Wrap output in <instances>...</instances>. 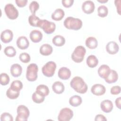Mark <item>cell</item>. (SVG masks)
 I'll use <instances>...</instances> for the list:
<instances>
[{
    "instance_id": "obj_1",
    "label": "cell",
    "mask_w": 121,
    "mask_h": 121,
    "mask_svg": "<svg viewBox=\"0 0 121 121\" xmlns=\"http://www.w3.org/2000/svg\"><path fill=\"white\" fill-rule=\"evenodd\" d=\"M71 87L78 93L84 94L88 89V86L83 78L80 77H74L70 82Z\"/></svg>"
},
{
    "instance_id": "obj_2",
    "label": "cell",
    "mask_w": 121,
    "mask_h": 121,
    "mask_svg": "<svg viewBox=\"0 0 121 121\" xmlns=\"http://www.w3.org/2000/svg\"><path fill=\"white\" fill-rule=\"evenodd\" d=\"M63 25L66 28L69 29L78 30L82 27V21L78 18L69 17L64 21Z\"/></svg>"
},
{
    "instance_id": "obj_3",
    "label": "cell",
    "mask_w": 121,
    "mask_h": 121,
    "mask_svg": "<svg viewBox=\"0 0 121 121\" xmlns=\"http://www.w3.org/2000/svg\"><path fill=\"white\" fill-rule=\"evenodd\" d=\"M86 50L83 46H78L74 50L71 54L72 60L76 63H80L82 62L86 54Z\"/></svg>"
},
{
    "instance_id": "obj_4",
    "label": "cell",
    "mask_w": 121,
    "mask_h": 121,
    "mask_svg": "<svg viewBox=\"0 0 121 121\" xmlns=\"http://www.w3.org/2000/svg\"><path fill=\"white\" fill-rule=\"evenodd\" d=\"M17 115L16 118V121H26L30 114L28 108L24 105H19L17 109Z\"/></svg>"
},
{
    "instance_id": "obj_5",
    "label": "cell",
    "mask_w": 121,
    "mask_h": 121,
    "mask_svg": "<svg viewBox=\"0 0 121 121\" xmlns=\"http://www.w3.org/2000/svg\"><path fill=\"white\" fill-rule=\"evenodd\" d=\"M38 68L35 63H31L27 67L26 72V78L29 81H35L37 78Z\"/></svg>"
},
{
    "instance_id": "obj_6",
    "label": "cell",
    "mask_w": 121,
    "mask_h": 121,
    "mask_svg": "<svg viewBox=\"0 0 121 121\" xmlns=\"http://www.w3.org/2000/svg\"><path fill=\"white\" fill-rule=\"evenodd\" d=\"M38 27L42 28L45 33L51 34L54 32L56 28V25L53 22L46 19H43L41 20Z\"/></svg>"
},
{
    "instance_id": "obj_7",
    "label": "cell",
    "mask_w": 121,
    "mask_h": 121,
    "mask_svg": "<svg viewBox=\"0 0 121 121\" xmlns=\"http://www.w3.org/2000/svg\"><path fill=\"white\" fill-rule=\"evenodd\" d=\"M56 68V64L55 62L52 61H49L43 66L42 71L45 76L52 77L54 74Z\"/></svg>"
},
{
    "instance_id": "obj_8",
    "label": "cell",
    "mask_w": 121,
    "mask_h": 121,
    "mask_svg": "<svg viewBox=\"0 0 121 121\" xmlns=\"http://www.w3.org/2000/svg\"><path fill=\"white\" fill-rule=\"evenodd\" d=\"M73 116V112L69 108L65 107L60 110L58 116L59 121H69Z\"/></svg>"
},
{
    "instance_id": "obj_9",
    "label": "cell",
    "mask_w": 121,
    "mask_h": 121,
    "mask_svg": "<svg viewBox=\"0 0 121 121\" xmlns=\"http://www.w3.org/2000/svg\"><path fill=\"white\" fill-rule=\"evenodd\" d=\"M5 12L9 18L12 20L16 19L18 16V11L15 6L10 3L6 4L4 8Z\"/></svg>"
},
{
    "instance_id": "obj_10",
    "label": "cell",
    "mask_w": 121,
    "mask_h": 121,
    "mask_svg": "<svg viewBox=\"0 0 121 121\" xmlns=\"http://www.w3.org/2000/svg\"><path fill=\"white\" fill-rule=\"evenodd\" d=\"M95 9V5L93 1L91 0H86L82 5L83 11L87 14L93 13Z\"/></svg>"
},
{
    "instance_id": "obj_11",
    "label": "cell",
    "mask_w": 121,
    "mask_h": 121,
    "mask_svg": "<svg viewBox=\"0 0 121 121\" xmlns=\"http://www.w3.org/2000/svg\"><path fill=\"white\" fill-rule=\"evenodd\" d=\"M91 91L94 95L100 96L103 95L105 93L106 88L102 84H96L92 86Z\"/></svg>"
},
{
    "instance_id": "obj_12",
    "label": "cell",
    "mask_w": 121,
    "mask_h": 121,
    "mask_svg": "<svg viewBox=\"0 0 121 121\" xmlns=\"http://www.w3.org/2000/svg\"><path fill=\"white\" fill-rule=\"evenodd\" d=\"M13 37V34L11 30L6 29L2 31L0 35V39L1 41L5 43L10 42Z\"/></svg>"
},
{
    "instance_id": "obj_13",
    "label": "cell",
    "mask_w": 121,
    "mask_h": 121,
    "mask_svg": "<svg viewBox=\"0 0 121 121\" xmlns=\"http://www.w3.org/2000/svg\"><path fill=\"white\" fill-rule=\"evenodd\" d=\"M106 50L107 52L111 54H115L117 53L119 50L118 44L114 41L108 42L106 45Z\"/></svg>"
},
{
    "instance_id": "obj_14",
    "label": "cell",
    "mask_w": 121,
    "mask_h": 121,
    "mask_svg": "<svg viewBox=\"0 0 121 121\" xmlns=\"http://www.w3.org/2000/svg\"><path fill=\"white\" fill-rule=\"evenodd\" d=\"M110 72L111 69L109 66L105 64L100 66L98 69V74L99 76L104 79L108 77Z\"/></svg>"
},
{
    "instance_id": "obj_15",
    "label": "cell",
    "mask_w": 121,
    "mask_h": 121,
    "mask_svg": "<svg viewBox=\"0 0 121 121\" xmlns=\"http://www.w3.org/2000/svg\"><path fill=\"white\" fill-rule=\"evenodd\" d=\"M17 45L20 49L25 50L28 47L29 42L26 36H21L17 40Z\"/></svg>"
},
{
    "instance_id": "obj_16",
    "label": "cell",
    "mask_w": 121,
    "mask_h": 121,
    "mask_svg": "<svg viewBox=\"0 0 121 121\" xmlns=\"http://www.w3.org/2000/svg\"><path fill=\"white\" fill-rule=\"evenodd\" d=\"M58 75L60 79L62 80H67L70 78L71 76V71L68 68L63 67L59 69Z\"/></svg>"
},
{
    "instance_id": "obj_17",
    "label": "cell",
    "mask_w": 121,
    "mask_h": 121,
    "mask_svg": "<svg viewBox=\"0 0 121 121\" xmlns=\"http://www.w3.org/2000/svg\"><path fill=\"white\" fill-rule=\"evenodd\" d=\"M113 104L110 100H104L100 104L101 110L104 112L109 113L111 112L113 109Z\"/></svg>"
},
{
    "instance_id": "obj_18",
    "label": "cell",
    "mask_w": 121,
    "mask_h": 121,
    "mask_svg": "<svg viewBox=\"0 0 121 121\" xmlns=\"http://www.w3.org/2000/svg\"><path fill=\"white\" fill-rule=\"evenodd\" d=\"M29 37L33 42L38 43L43 38V34L38 30H33L30 32Z\"/></svg>"
},
{
    "instance_id": "obj_19",
    "label": "cell",
    "mask_w": 121,
    "mask_h": 121,
    "mask_svg": "<svg viewBox=\"0 0 121 121\" xmlns=\"http://www.w3.org/2000/svg\"><path fill=\"white\" fill-rule=\"evenodd\" d=\"M22 72V67L17 63L13 64L10 67V73L14 77L20 76Z\"/></svg>"
},
{
    "instance_id": "obj_20",
    "label": "cell",
    "mask_w": 121,
    "mask_h": 121,
    "mask_svg": "<svg viewBox=\"0 0 121 121\" xmlns=\"http://www.w3.org/2000/svg\"><path fill=\"white\" fill-rule=\"evenodd\" d=\"M53 49L51 45L48 43L43 44L40 48V53L44 56H48L52 54Z\"/></svg>"
},
{
    "instance_id": "obj_21",
    "label": "cell",
    "mask_w": 121,
    "mask_h": 121,
    "mask_svg": "<svg viewBox=\"0 0 121 121\" xmlns=\"http://www.w3.org/2000/svg\"><path fill=\"white\" fill-rule=\"evenodd\" d=\"M52 89L54 93L57 94H60L64 92L65 87L62 82L55 81L52 85Z\"/></svg>"
},
{
    "instance_id": "obj_22",
    "label": "cell",
    "mask_w": 121,
    "mask_h": 121,
    "mask_svg": "<svg viewBox=\"0 0 121 121\" xmlns=\"http://www.w3.org/2000/svg\"><path fill=\"white\" fill-rule=\"evenodd\" d=\"M86 45L90 49H94L97 47L98 42L97 39L94 37H88L85 42Z\"/></svg>"
},
{
    "instance_id": "obj_23",
    "label": "cell",
    "mask_w": 121,
    "mask_h": 121,
    "mask_svg": "<svg viewBox=\"0 0 121 121\" xmlns=\"http://www.w3.org/2000/svg\"><path fill=\"white\" fill-rule=\"evenodd\" d=\"M65 15L63 10L61 9H56L52 14V18L55 21H60L61 20Z\"/></svg>"
},
{
    "instance_id": "obj_24",
    "label": "cell",
    "mask_w": 121,
    "mask_h": 121,
    "mask_svg": "<svg viewBox=\"0 0 121 121\" xmlns=\"http://www.w3.org/2000/svg\"><path fill=\"white\" fill-rule=\"evenodd\" d=\"M36 93L43 96H47L49 93V89L48 87L45 85H39L36 88Z\"/></svg>"
},
{
    "instance_id": "obj_25",
    "label": "cell",
    "mask_w": 121,
    "mask_h": 121,
    "mask_svg": "<svg viewBox=\"0 0 121 121\" xmlns=\"http://www.w3.org/2000/svg\"><path fill=\"white\" fill-rule=\"evenodd\" d=\"M86 62L89 67L94 68L98 65V60L95 56L90 55L87 57Z\"/></svg>"
},
{
    "instance_id": "obj_26",
    "label": "cell",
    "mask_w": 121,
    "mask_h": 121,
    "mask_svg": "<svg viewBox=\"0 0 121 121\" xmlns=\"http://www.w3.org/2000/svg\"><path fill=\"white\" fill-rule=\"evenodd\" d=\"M118 78V75L117 72L113 69H111V72L108 77L105 79L106 82L112 84L116 82Z\"/></svg>"
},
{
    "instance_id": "obj_27",
    "label": "cell",
    "mask_w": 121,
    "mask_h": 121,
    "mask_svg": "<svg viewBox=\"0 0 121 121\" xmlns=\"http://www.w3.org/2000/svg\"><path fill=\"white\" fill-rule=\"evenodd\" d=\"M82 100L81 97L78 95H75L70 97L69 99V104L73 107H77L82 103Z\"/></svg>"
},
{
    "instance_id": "obj_28",
    "label": "cell",
    "mask_w": 121,
    "mask_h": 121,
    "mask_svg": "<svg viewBox=\"0 0 121 121\" xmlns=\"http://www.w3.org/2000/svg\"><path fill=\"white\" fill-rule=\"evenodd\" d=\"M52 42L56 46H62L65 43V39L61 35H57L52 38Z\"/></svg>"
},
{
    "instance_id": "obj_29",
    "label": "cell",
    "mask_w": 121,
    "mask_h": 121,
    "mask_svg": "<svg viewBox=\"0 0 121 121\" xmlns=\"http://www.w3.org/2000/svg\"><path fill=\"white\" fill-rule=\"evenodd\" d=\"M41 19L35 14H32L28 17L29 24L34 27H38Z\"/></svg>"
},
{
    "instance_id": "obj_30",
    "label": "cell",
    "mask_w": 121,
    "mask_h": 121,
    "mask_svg": "<svg viewBox=\"0 0 121 121\" xmlns=\"http://www.w3.org/2000/svg\"><path fill=\"white\" fill-rule=\"evenodd\" d=\"M20 91H16L12 90L9 87L6 92L7 96L10 99H15L17 98L19 95Z\"/></svg>"
},
{
    "instance_id": "obj_31",
    "label": "cell",
    "mask_w": 121,
    "mask_h": 121,
    "mask_svg": "<svg viewBox=\"0 0 121 121\" xmlns=\"http://www.w3.org/2000/svg\"><path fill=\"white\" fill-rule=\"evenodd\" d=\"M23 84L21 81L16 80L11 83L10 87L13 90L20 91V90L23 88Z\"/></svg>"
},
{
    "instance_id": "obj_32",
    "label": "cell",
    "mask_w": 121,
    "mask_h": 121,
    "mask_svg": "<svg viewBox=\"0 0 121 121\" xmlns=\"http://www.w3.org/2000/svg\"><path fill=\"white\" fill-rule=\"evenodd\" d=\"M4 52L8 57H13L16 54V50L13 46H8L4 49Z\"/></svg>"
},
{
    "instance_id": "obj_33",
    "label": "cell",
    "mask_w": 121,
    "mask_h": 121,
    "mask_svg": "<svg viewBox=\"0 0 121 121\" xmlns=\"http://www.w3.org/2000/svg\"><path fill=\"white\" fill-rule=\"evenodd\" d=\"M98 15L102 17H105L108 13V9L107 7L104 5H101L97 8Z\"/></svg>"
},
{
    "instance_id": "obj_34",
    "label": "cell",
    "mask_w": 121,
    "mask_h": 121,
    "mask_svg": "<svg viewBox=\"0 0 121 121\" xmlns=\"http://www.w3.org/2000/svg\"><path fill=\"white\" fill-rule=\"evenodd\" d=\"M44 96L40 95L36 92H34L32 95L33 101L37 104H40L43 103L44 100Z\"/></svg>"
},
{
    "instance_id": "obj_35",
    "label": "cell",
    "mask_w": 121,
    "mask_h": 121,
    "mask_svg": "<svg viewBox=\"0 0 121 121\" xmlns=\"http://www.w3.org/2000/svg\"><path fill=\"white\" fill-rule=\"evenodd\" d=\"M10 78L9 75L5 73H2L0 75V83L1 85L5 86L9 84Z\"/></svg>"
},
{
    "instance_id": "obj_36",
    "label": "cell",
    "mask_w": 121,
    "mask_h": 121,
    "mask_svg": "<svg viewBox=\"0 0 121 121\" xmlns=\"http://www.w3.org/2000/svg\"><path fill=\"white\" fill-rule=\"evenodd\" d=\"M39 5L36 1H32L29 4V9L32 14H35L36 11L39 9Z\"/></svg>"
},
{
    "instance_id": "obj_37",
    "label": "cell",
    "mask_w": 121,
    "mask_h": 121,
    "mask_svg": "<svg viewBox=\"0 0 121 121\" xmlns=\"http://www.w3.org/2000/svg\"><path fill=\"white\" fill-rule=\"evenodd\" d=\"M19 60L23 63H28L30 61L31 58L29 54L26 52L21 53L19 55Z\"/></svg>"
},
{
    "instance_id": "obj_38",
    "label": "cell",
    "mask_w": 121,
    "mask_h": 121,
    "mask_svg": "<svg viewBox=\"0 0 121 121\" xmlns=\"http://www.w3.org/2000/svg\"><path fill=\"white\" fill-rule=\"evenodd\" d=\"M1 121H13V116L9 112H3L0 115Z\"/></svg>"
},
{
    "instance_id": "obj_39",
    "label": "cell",
    "mask_w": 121,
    "mask_h": 121,
    "mask_svg": "<svg viewBox=\"0 0 121 121\" xmlns=\"http://www.w3.org/2000/svg\"><path fill=\"white\" fill-rule=\"evenodd\" d=\"M110 92L111 93L112 95H118L121 92V87L119 86H113L111 88Z\"/></svg>"
},
{
    "instance_id": "obj_40",
    "label": "cell",
    "mask_w": 121,
    "mask_h": 121,
    "mask_svg": "<svg viewBox=\"0 0 121 121\" xmlns=\"http://www.w3.org/2000/svg\"><path fill=\"white\" fill-rule=\"evenodd\" d=\"M62 4L65 8H69L71 7L74 2V0H62Z\"/></svg>"
},
{
    "instance_id": "obj_41",
    "label": "cell",
    "mask_w": 121,
    "mask_h": 121,
    "mask_svg": "<svg viewBox=\"0 0 121 121\" xmlns=\"http://www.w3.org/2000/svg\"><path fill=\"white\" fill-rule=\"evenodd\" d=\"M16 3L19 7H25L28 2L27 0H16Z\"/></svg>"
},
{
    "instance_id": "obj_42",
    "label": "cell",
    "mask_w": 121,
    "mask_h": 121,
    "mask_svg": "<svg viewBox=\"0 0 121 121\" xmlns=\"http://www.w3.org/2000/svg\"><path fill=\"white\" fill-rule=\"evenodd\" d=\"M95 121H106L107 119L105 116L102 114H97L95 116Z\"/></svg>"
},
{
    "instance_id": "obj_43",
    "label": "cell",
    "mask_w": 121,
    "mask_h": 121,
    "mask_svg": "<svg viewBox=\"0 0 121 121\" xmlns=\"http://www.w3.org/2000/svg\"><path fill=\"white\" fill-rule=\"evenodd\" d=\"M120 2H121V0H116L114 1V3H115V5L116 7V8H117V12L118 13H119V15L121 14V4H120Z\"/></svg>"
},
{
    "instance_id": "obj_44",
    "label": "cell",
    "mask_w": 121,
    "mask_h": 121,
    "mask_svg": "<svg viewBox=\"0 0 121 121\" xmlns=\"http://www.w3.org/2000/svg\"><path fill=\"white\" fill-rule=\"evenodd\" d=\"M121 97H119L115 100V102L116 107L119 109H121Z\"/></svg>"
},
{
    "instance_id": "obj_45",
    "label": "cell",
    "mask_w": 121,
    "mask_h": 121,
    "mask_svg": "<svg viewBox=\"0 0 121 121\" xmlns=\"http://www.w3.org/2000/svg\"><path fill=\"white\" fill-rule=\"evenodd\" d=\"M97 1L100 3H105L108 1V0H97Z\"/></svg>"
}]
</instances>
